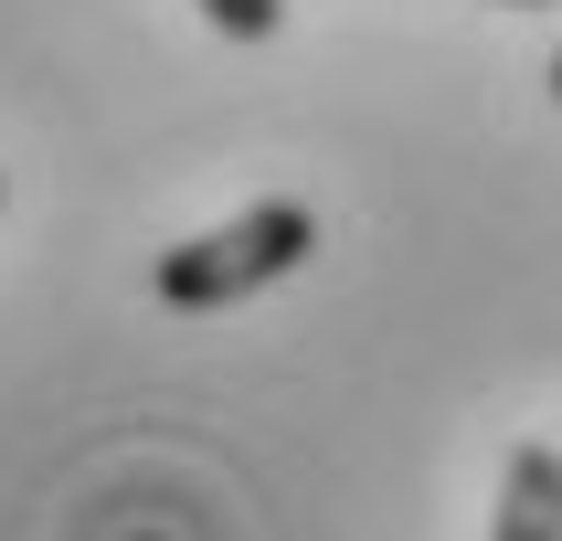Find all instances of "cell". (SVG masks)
<instances>
[{
    "label": "cell",
    "mask_w": 562,
    "mask_h": 541,
    "mask_svg": "<svg viewBox=\"0 0 562 541\" xmlns=\"http://www.w3.org/2000/svg\"><path fill=\"white\" fill-rule=\"evenodd\" d=\"M318 255V213L308 202H255V213L213 223V234H191V245L159 255V308H234L255 286L297 277Z\"/></svg>",
    "instance_id": "obj_1"
},
{
    "label": "cell",
    "mask_w": 562,
    "mask_h": 541,
    "mask_svg": "<svg viewBox=\"0 0 562 541\" xmlns=\"http://www.w3.org/2000/svg\"><path fill=\"white\" fill-rule=\"evenodd\" d=\"M488 541H562V457H552V446H509Z\"/></svg>",
    "instance_id": "obj_2"
},
{
    "label": "cell",
    "mask_w": 562,
    "mask_h": 541,
    "mask_svg": "<svg viewBox=\"0 0 562 541\" xmlns=\"http://www.w3.org/2000/svg\"><path fill=\"white\" fill-rule=\"evenodd\" d=\"M202 22L234 32V43H266V32L286 22V0H202Z\"/></svg>",
    "instance_id": "obj_3"
},
{
    "label": "cell",
    "mask_w": 562,
    "mask_h": 541,
    "mask_svg": "<svg viewBox=\"0 0 562 541\" xmlns=\"http://www.w3.org/2000/svg\"><path fill=\"white\" fill-rule=\"evenodd\" d=\"M509 11H552V0H509Z\"/></svg>",
    "instance_id": "obj_4"
},
{
    "label": "cell",
    "mask_w": 562,
    "mask_h": 541,
    "mask_svg": "<svg viewBox=\"0 0 562 541\" xmlns=\"http://www.w3.org/2000/svg\"><path fill=\"white\" fill-rule=\"evenodd\" d=\"M552 95H562V54H552Z\"/></svg>",
    "instance_id": "obj_5"
}]
</instances>
